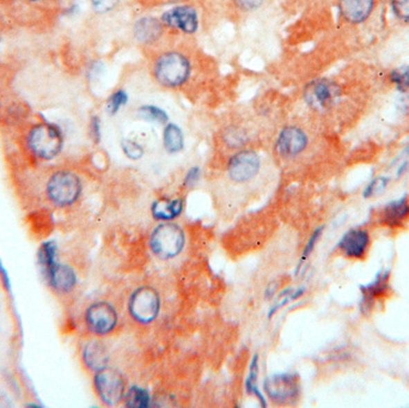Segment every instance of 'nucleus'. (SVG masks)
<instances>
[{"label": "nucleus", "instance_id": "9", "mask_svg": "<svg viewBox=\"0 0 409 408\" xmlns=\"http://www.w3.org/2000/svg\"><path fill=\"white\" fill-rule=\"evenodd\" d=\"M261 168V161L253 151H241L231 157L228 164L230 179L237 184L253 180Z\"/></svg>", "mask_w": 409, "mask_h": 408}, {"label": "nucleus", "instance_id": "2", "mask_svg": "<svg viewBox=\"0 0 409 408\" xmlns=\"http://www.w3.org/2000/svg\"><path fill=\"white\" fill-rule=\"evenodd\" d=\"M190 62L185 54L170 51L157 57L154 62V75L161 85L167 88H179L188 80Z\"/></svg>", "mask_w": 409, "mask_h": 408}, {"label": "nucleus", "instance_id": "31", "mask_svg": "<svg viewBox=\"0 0 409 408\" xmlns=\"http://www.w3.org/2000/svg\"><path fill=\"white\" fill-rule=\"evenodd\" d=\"M392 5L396 16L409 22V0H392Z\"/></svg>", "mask_w": 409, "mask_h": 408}, {"label": "nucleus", "instance_id": "7", "mask_svg": "<svg viewBox=\"0 0 409 408\" xmlns=\"http://www.w3.org/2000/svg\"><path fill=\"white\" fill-rule=\"evenodd\" d=\"M339 96V85L328 79H316L304 89V101L316 112L330 109Z\"/></svg>", "mask_w": 409, "mask_h": 408}, {"label": "nucleus", "instance_id": "33", "mask_svg": "<svg viewBox=\"0 0 409 408\" xmlns=\"http://www.w3.org/2000/svg\"><path fill=\"white\" fill-rule=\"evenodd\" d=\"M89 133L95 143L101 141V120L98 116H93L89 123Z\"/></svg>", "mask_w": 409, "mask_h": 408}, {"label": "nucleus", "instance_id": "34", "mask_svg": "<svg viewBox=\"0 0 409 408\" xmlns=\"http://www.w3.org/2000/svg\"><path fill=\"white\" fill-rule=\"evenodd\" d=\"M264 1V0H233V3L238 9L243 10V11L257 10L262 6Z\"/></svg>", "mask_w": 409, "mask_h": 408}, {"label": "nucleus", "instance_id": "17", "mask_svg": "<svg viewBox=\"0 0 409 408\" xmlns=\"http://www.w3.org/2000/svg\"><path fill=\"white\" fill-rule=\"evenodd\" d=\"M374 9V0H340V12L347 22L361 23Z\"/></svg>", "mask_w": 409, "mask_h": 408}, {"label": "nucleus", "instance_id": "28", "mask_svg": "<svg viewBox=\"0 0 409 408\" xmlns=\"http://www.w3.org/2000/svg\"><path fill=\"white\" fill-rule=\"evenodd\" d=\"M224 138L228 145L231 148H235V149L246 144V136H244V132L239 130V128H228L225 132Z\"/></svg>", "mask_w": 409, "mask_h": 408}, {"label": "nucleus", "instance_id": "15", "mask_svg": "<svg viewBox=\"0 0 409 408\" xmlns=\"http://www.w3.org/2000/svg\"><path fill=\"white\" fill-rule=\"evenodd\" d=\"M409 218V197L407 195L390 202L383 207L381 223L389 228H397Z\"/></svg>", "mask_w": 409, "mask_h": 408}, {"label": "nucleus", "instance_id": "35", "mask_svg": "<svg viewBox=\"0 0 409 408\" xmlns=\"http://www.w3.org/2000/svg\"><path fill=\"white\" fill-rule=\"evenodd\" d=\"M200 175H201L200 168H190V170H188V172H187L185 176V181H183L185 187H193V186L198 184L199 180H200Z\"/></svg>", "mask_w": 409, "mask_h": 408}, {"label": "nucleus", "instance_id": "14", "mask_svg": "<svg viewBox=\"0 0 409 408\" xmlns=\"http://www.w3.org/2000/svg\"><path fill=\"white\" fill-rule=\"evenodd\" d=\"M163 23L152 16L141 17L134 23L133 35L141 44H152L163 35Z\"/></svg>", "mask_w": 409, "mask_h": 408}, {"label": "nucleus", "instance_id": "36", "mask_svg": "<svg viewBox=\"0 0 409 408\" xmlns=\"http://www.w3.org/2000/svg\"><path fill=\"white\" fill-rule=\"evenodd\" d=\"M28 1H30V3H40V1H44V0H28Z\"/></svg>", "mask_w": 409, "mask_h": 408}, {"label": "nucleus", "instance_id": "4", "mask_svg": "<svg viewBox=\"0 0 409 408\" xmlns=\"http://www.w3.org/2000/svg\"><path fill=\"white\" fill-rule=\"evenodd\" d=\"M82 193L80 176L72 171L54 172L47 184V195L57 206H70L75 204Z\"/></svg>", "mask_w": 409, "mask_h": 408}, {"label": "nucleus", "instance_id": "23", "mask_svg": "<svg viewBox=\"0 0 409 408\" xmlns=\"http://www.w3.org/2000/svg\"><path fill=\"white\" fill-rule=\"evenodd\" d=\"M257 373H259V355H254L251 360V373L246 381V391L248 394L255 395L261 402V406H266V400L264 395L261 394L259 387H257Z\"/></svg>", "mask_w": 409, "mask_h": 408}, {"label": "nucleus", "instance_id": "5", "mask_svg": "<svg viewBox=\"0 0 409 408\" xmlns=\"http://www.w3.org/2000/svg\"><path fill=\"white\" fill-rule=\"evenodd\" d=\"M161 299L156 290L143 286L133 292L128 309L134 320L140 323H151L158 316Z\"/></svg>", "mask_w": 409, "mask_h": 408}, {"label": "nucleus", "instance_id": "19", "mask_svg": "<svg viewBox=\"0 0 409 408\" xmlns=\"http://www.w3.org/2000/svg\"><path fill=\"white\" fill-rule=\"evenodd\" d=\"M389 276L390 273L381 272L379 276H376L372 283H370L369 285L361 286V294H363V307L361 310L370 309L371 305L374 304L376 299H379L381 296L384 294V292L389 289Z\"/></svg>", "mask_w": 409, "mask_h": 408}, {"label": "nucleus", "instance_id": "3", "mask_svg": "<svg viewBox=\"0 0 409 408\" xmlns=\"http://www.w3.org/2000/svg\"><path fill=\"white\" fill-rule=\"evenodd\" d=\"M183 230L172 222H165L154 229L150 246L154 254L161 260H170L180 254L185 247Z\"/></svg>", "mask_w": 409, "mask_h": 408}, {"label": "nucleus", "instance_id": "22", "mask_svg": "<svg viewBox=\"0 0 409 408\" xmlns=\"http://www.w3.org/2000/svg\"><path fill=\"white\" fill-rule=\"evenodd\" d=\"M125 398H126L127 407L146 408L150 406V394L141 387H131L129 391L125 394Z\"/></svg>", "mask_w": 409, "mask_h": 408}, {"label": "nucleus", "instance_id": "6", "mask_svg": "<svg viewBox=\"0 0 409 408\" xmlns=\"http://www.w3.org/2000/svg\"><path fill=\"white\" fill-rule=\"evenodd\" d=\"M264 389L273 402L287 405L300 395V381L295 373H274L264 380Z\"/></svg>", "mask_w": 409, "mask_h": 408}, {"label": "nucleus", "instance_id": "10", "mask_svg": "<svg viewBox=\"0 0 409 408\" xmlns=\"http://www.w3.org/2000/svg\"><path fill=\"white\" fill-rule=\"evenodd\" d=\"M161 21L163 23V26L172 28L174 30L185 33L188 35H192L198 31V12L190 5H179L167 10L162 15Z\"/></svg>", "mask_w": 409, "mask_h": 408}, {"label": "nucleus", "instance_id": "18", "mask_svg": "<svg viewBox=\"0 0 409 408\" xmlns=\"http://www.w3.org/2000/svg\"><path fill=\"white\" fill-rule=\"evenodd\" d=\"M185 202L182 199H159L152 204L151 213L154 220L170 222L182 213Z\"/></svg>", "mask_w": 409, "mask_h": 408}, {"label": "nucleus", "instance_id": "21", "mask_svg": "<svg viewBox=\"0 0 409 408\" xmlns=\"http://www.w3.org/2000/svg\"><path fill=\"white\" fill-rule=\"evenodd\" d=\"M164 149L169 154H177L185 146V136L176 123H167L163 132Z\"/></svg>", "mask_w": 409, "mask_h": 408}, {"label": "nucleus", "instance_id": "8", "mask_svg": "<svg viewBox=\"0 0 409 408\" xmlns=\"http://www.w3.org/2000/svg\"><path fill=\"white\" fill-rule=\"evenodd\" d=\"M95 388L102 401L108 406L119 404L126 394L122 376L114 369L104 368L97 371Z\"/></svg>", "mask_w": 409, "mask_h": 408}, {"label": "nucleus", "instance_id": "13", "mask_svg": "<svg viewBox=\"0 0 409 408\" xmlns=\"http://www.w3.org/2000/svg\"><path fill=\"white\" fill-rule=\"evenodd\" d=\"M370 246V235L364 229H351L339 242V249L351 259L361 260Z\"/></svg>", "mask_w": 409, "mask_h": 408}, {"label": "nucleus", "instance_id": "24", "mask_svg": "<svg viewBox=\"0 0 409 408\" xmlns=\"http://www.w3.org/2000/svg\"><path fill=\"white\" fill-rule=\"evenodd\" d=\"M138 114L146 121L154 123H167V120H169V115H167V112L162 109V108H159L157 105H143L138 110Z\"/></svg>", "mask_w": 409, "mask_h": 408}, {"label": "nucleus", "instance_id": "29", "mask_svg": "<svg viewBox=\"0 0 409 408\" xmlns=\"http://www.w3.org/2000/svg\"><path fill=\"white\" fill-rule=\"evenodd\" d=\"M388 182H389V179H388V177H377V179H374V180L366 187L365 192H364V197H376V195L383 193L384 189L387 188Z\"/></svg>", "mask_w": 409, "mask_h": 408}, {"label": "nucleus", "instance_id": "25", "mask_svg": "<svg viewBox=\"0 0 409 408\" xmlns=\"http://www.w3.org/2000/svg\"><path fill=\"white\" fill-rule=\"evenodd\" d=\"M128 94L123 89L113 92L107 100V114L114 116L118 114L122 107L127 105Z\"/></svg>", "mask_w": 409, "mask_h": 408}, {"label": "nucleus", "instance_id": "27", "mask_svg": "<svg viewBox=\"0 0 409 408\" xmlns=\"http://www.w3.org/2000/svg\"><path fill=\"white\" fill-rule=\"evenodd\" d=\"M121 148H122L123 154L133 161L140 159L144 156V148L132 139H123L121 141Z\"/></svg>", "mask_w": 409, "mask_h": 408}, {"label": "nucleus", "instance_id": "32", "mask_svg": "<svg viewBox=\"0 0 409 408\" xmlns=\"http://www.w3.org/2000/svg\"><path fill=\"white\" fill-rule=\"evenodd\" d=\"M322 230H323V228L317 229V230H315V233H313V235H311V237H310V240H309L308 243H307V246L304 248L303 254H302V258H300V266L304 263V261H305V260L308 259L309 255L313 253V248L316 246L317 241H318L320 237H321ZM300 266H298V267H300Z\"/></svg>", "mask_w": 409, "mask_h": 408}, {"label": "nucleus", "instance_id": "30", "mask_svg": "<svg viewBox=\"0 0 409 408\" xmlns=\"http://www.w3.org/2000/svg\"><path fill=\"white\" fill-rule=\"evenodd\" d=\"M120 0H91L93 8L97 13H108L118 6Z\"/></svg>", "mask_w": 409, "mask_h": 408}, {"label": "nucleus", "instance_id": "11", "mask_svg": "<svg viewBox=\"0 0 409 408\" xmlns=\"http://www.w3.org/2000/svg\"><path fill=\"white\" fill-rule=\"evenodd\" d=\"M87 323L93 333L106 335L118 323V314L109 303H95L87 312Z\"/></svg>", "mask_w": 409, "mask_h": 408}, {"label": "nucleus", "instance_id": "20", "mask_svg": "<svg viewBox=\"0 0 409 408\" xmlns=\"http://www.w3.org/2000/svg\"><path fill=\"white\" fill-rule=\"evenodd\" d=\"M84 363L93 371H100L107 368L109 355L104 346L98 342H89L83 352Z\"/></svg>", "mask_w": 409, "mask_h": 408}, {"label": "nucleus", "instance_id": "1", "mask_svg": "<svg viewBox=\"0 0 409 408\" xmlns=\"http://www.w3.org/2000/svg\"><path fill=\"white\" fill-rule=\"evenodd\" d=\"M27 141L29 149L36 157L49 161L60 154L64 134L57 123L41 121L30 128Z\"/></svg>", "mask_w": 409, "mask_h": 408}, {"label": "nucleus", "instance_id": "16", "mask_svg": "<svg viewBox=\"0 0 409 408\" xmlns=\"http://www.w3.org/2000/svg\"><path fill=\"white\" fill-rule=\"evenodd\" d=\"M46 279L54 289L62 292H67L73 289L77 283L75 273L73 269L60 263H55L51 267L44 271Z\"/></svg>", "mask_w": 409, "mask_h": 408}, {"label": "nucleus", "instance_id": "12", "mask_svg": "<svg viewBox=\"0 0 409 408\" xmlns=\"http://www.w3.org/2000/svg\"><path fill=\"white\" fill-rule=\"evenodd\" d=\"M308 146V136L302 128L287 126L282 128L277 139L278 154L282 157H295Z\"/></svg>", "mask_w": 409, "mask_h": 408}, {"label": "nucleus", "instance_id": "26", "mask_svg": "<svg viewBox=\"0 0 409 408\" xmlns=\"http://www.w3.org/2000/svg\"><path fill=\"white\" fill-rule=\"evenodd\" d=\"M390 82L395 84L396 89L399 91H407L409 89L408 66H402V67L392 70V73H390Z\"/></svg>", "mask_w": 409, "mask_h": 408}]
</instances>
